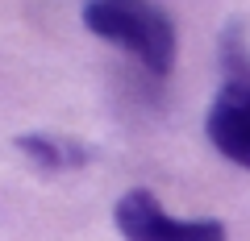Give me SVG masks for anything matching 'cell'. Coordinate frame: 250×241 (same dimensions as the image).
<instances>
[{"label": "cell", "instance_id": "cell-1", "mask_svg": "<svg viewBox=\"0 0 250 241\" xmlns=\"http://www.w3.org/2000/svg\"><path fill=\"white\" fill-rule=\"evenodd\" d=\"M83 25L96 37L138 54L154 75H167L175 67V25L150 0H88Z\"/></svg>", "mask_w": 250, "mask_h": 241}, {"label": "cell", "instance_id": "cell-2", "mask_svg": "<svg viewBox=\"0 0 250 241\" xmlns=\"http://www.w3.org/2000/svg\"><path fill=\"white\" fill-rule=\"evenodd\" d=\"M117 229L125 241H229L221 221H179L159 208L146 187H134L117 200Z\"/></svg>", "mask_w": 250, "mask_h": 241}, {"label": "cell", "instance_id": "cell-3", "mask_svg": "<svg viewBox=\"0 0 250 241\" xmlns=\"http://www.w3.org/2000/svg\"><path fill=\"white\" fill-rule=\"evenodd\" d=\"M208 142L233 167L250 170V83H225L208 108Z\"/></svg>", "mask_w": 250, "mask_h": 241}, {"label": "cell", "instance_id": "cell-4", "mask_svg": "<svg viewBox=\"0 0 250 241\" xmlns=\"http://www.w3.org/2000/svg\"><path fill=\"white\" fill-rule=\"evenodd\" d=\"M17 150L29 154V162H38L42 170H71L88 162L83 146L59 142V137H46V133H17Z\"/></svg>", "mask_w": 250, "mask_h": 241}, {"label": "cell", "instance_id": "cell-5", "mask_svg": "<svg viewBox=\"0 0 250 241\" xmlns=\"http://www.w3.org/2000/svg\"><path fill=\"white\" fill-rule=\"evenodd\" d=\"M221 58H225V71H229V83H250V50H246V37H242L238 25H225Z\"/></svg>", "mask_w": 250, "mask_h": 241}]
</instances>
